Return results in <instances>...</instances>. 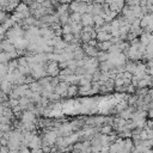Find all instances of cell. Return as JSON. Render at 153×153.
Returning a JSON list of instances; mask_svg holds the SVG:
<instances>
[{
  "mask_svg": "<svg viewBox=\"0 0 153 153\" xmlns=\"http://www.w3.org/2000/svg\"><path fill=\"white\" fill-rule=\"evenodd\" d=\"M111 130H112V128H111L110 126H104V127L100 129L102 134H105V135H109V134L111 133Z\"/></svg>",
  "mask_w": 153,
  "mask_h": 153,
  "instance_id": "obj_1",
  "label": "cell"
},
{
  "mask_svg": "<svg viewBox=\"0 0 153 153\" xmlns=\"http://www.w3.org/2000/svg\"><path fill=\"white\" fill-rule=\"evenodd\" d=\"M31 153H43V151H42L41 147H38V148H32L31 149Z\"/></svg>",
  "mask_w": 153,
  "mask_h": 153,
  "instance_id": "obj_2",
  "label": "cell"
},
{
  "mask_svg": "<svg viewBox=\"0 0 153 153\" xmlns=\"http://www.w3.org/2000/svg\"><path fill=\"white\" fill-rule=\"evenodd\" d=\"M55 153H65V152H62V151H59V152H57V151H56Z\"/></svg>",
  "mask_w": 153,
  "mask_h": 153,
  "instance_id": "obj_3",
  "label": "cell"
}]
</instances>
